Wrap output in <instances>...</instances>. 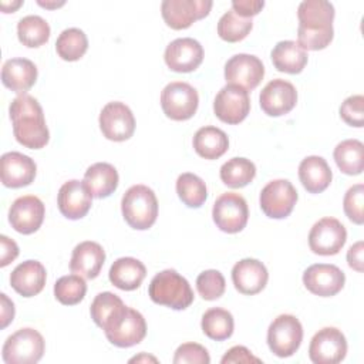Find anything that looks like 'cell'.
Returning a JSON list of instances; mask_svg holds the SVG:
<instances>
[{
  "instance_id": "39",
  "label": "cell",
  "mask_w": 364,
  "mask_h": 364,
  "mask_svg": "<svg viewBox=\"0 0 364 364\" xmlns=\"http://www.w3.org/2000/svg\"><path fill=\"white\" fill-rule=\"evenodd\" d=\"M87 293V284L80 274H67L60 277L54 284L55 299L65 306L78 304Z\"/></svg>"
},
{
  "instance_id": "41",
  "label": "cell",
  "mask_w": 364,
  "mask_h": 364,
  "mask_svg": "<svg viewBox=\"0 0 364 364\" xmlns=\"http://www.w3.org/2000/svg\"><path fill=\"white\" fill-rule=\"evenodd\" d=\"M196 289L198 293L202 296L203 300H216L223 296L226 289V282L223 274L219 270L210 269L202 272L196 279Z\"/></svg>"
},
{
  "instance_id": "33",
  "label": "cell",
  "mask_w": 364,
  "mask_h": 364,
  "mask_svg": "<svg viewBox=\"0 0 364 364\" xmlns=\"http://www.w3.org/2000/svg\"><path fill=\"white\" fill-rule=\"evenodd\" d=\"M202 331L205 336L215 341L228 340L233 334L235 321L233 316L220 307H213L205 311L202 316Z\"/></svg>"
},
{
  "instance_id": "48",
  "label": "cell",
  "mask_w": 364,
  "mask_h": 364,
  "mask_svg": "<svg viewBox=\"0 0 364 364\" xmlns=\"http://www.w3.org/2000/svg\"><path fill=\"white\" fill-rule=\"evenodd\" d=\"M363 242L354 243L347 252L348 266L357 272H363Z\"/></svg>"
},
{
  "instance_id": "8",
  "label": "cell",
  "mask_w": 364,
  "mask_h": 364,
  "mask_svg": "<svg viewBox=\"0 0 364 364\" xmlns=\"http://www.w3.org/2000/svg\"><path fill=\"white\" fill-rule=\"evenodd\" d=\"M199 104L198 91L188 82L173 81L161 92L164 114L173 121H185L195 115Z\"/></svg>"
},
{
  "instance_id": "10",
  "label": "cell",
  "mask_w": 364,
  "mask_h": 364,
  "mask_svg": "<svg viewBox=\"0 0 364 364\" xmlns=\"http://www.w3.org/2000/svg\"><path fill=\"white\" fill-rule=\"evenodd\" d=\"M259 202L266 216L284 219L291 213L297 202V191L287 179H274L262 189Z\"/></svg>"
},
{
  "instance_id": "7",
  "label": "cell",
  "mask_w": 364,
  "mask_h": 364,
  "mask_svg": "<svg viewBox=\"0 0 364 364\" xmlns=\"http://www.w3.org/2000/svg\"><path fill=\"white\" fill-rule=\"evenodd\" d=\"M303 341V327L291 314L277 316L267 328V346L277 357L293 355Z\"/></svg>"
},
{
  "instance_id": "49",
  "label": "cell",
  "mask_w": 364,
  "mask_h": 364,
  "mask_svg": "<svg viewBox=\"0 0 364 364\" xmlns=\"http://www.w3.org/2000/svg\"><path fill=\"white\" fill-rule=\"evenodd\" d=\"M1 327H7V324L10 321H13L14 317V304L11 300H9V297L1 293Z\"/></svg>"
},
{
  "instance_id": "6",
  "label": "cell",
  "mask_w": 364,
  "mask_h": 364,
  "mask_svg": "<svg viewBox=\"0 0 364 364\" xmlns=\"http://www.w3.org/2000/svg\"><path fill=\"white\" fill-rule=\"evenodd\" d=\"M334 6L326 0H304L299 4L297 17L300 36H316V37H333V20Z\"/></svg>"
},
{
  "instance_id": "13",
  "label": "cell",
  "mask_w": 364,
  "mask_h": 364,
  "mask_svg": "<svg viewBox=\"0 0 364 364\" xmlns=\"http://www.w3.org/2000/svg\"><path fill=\"white\" fill-rule=\"evenodd\" d=\"M210 0H164L162 18L173 30L191 27L196 20L206 17L212 9Z\"/></svg>"
},
{
  "instance_id": "1",
  "label": "cell",
  "mask_w": 364,
  "mask_h": 364,
  "mask_svg": "<svg viewBox=\"0 0 364 364\" xmlns=\"http://www.w3.org/2000/svg\"><path fill=\"white\" fill-rule=\"evenodd\" d=\"M9 112L13 134L18 144L30 149H40L47 145L50 132L46 125L43 108L34 97L20 94L11 101Z\"/></svg>"
},
{
  "instance_id": "27",
  "label": "cell",
  "mask_w": 364,
  "mask_h": 364,
  "mask_svg": "<svg viewBox=\"0 0 364 364\" xmlns=\"http://www.w3.org/2000/svg\"><path fill=\"white\" fill-rule=\"evenodd\" d=\"M299 178L307 192L320 193L328 188L333 173L324 158L311 155L300 162Z\"/></svg>"
},
{
  "instance_id": "37",
  "label": "cell",
  "mask_w": 364,
  "mask_h": 364,
  "mask_svg": "<svg viewBox=\"0 0 364 364\" xmlns=\"http://www.w3.org/2000/svg\"><path fill=\"white\" fill-rule=\"evenodd\" d=\"M176 193L188 208H200L208 198L205 182L191 172H185L178 176Z\"/></svg>"
},
{
  "instance_id": "40",
  "label": "cell",
  "mask_w": 364,
  "mask_h": 364,
  "mask_svg": "<svg viewBox=\"0 0 364 364\" xmlns=\"http://www.w3.org/2000/svg\"><path fill=\"white\" fill-rule=\"evenodd\" d=\"M124 306V301L117 294L111 291L98 293L90 307L91 318L100 328H104L105 324L114 317V314Z\"/></svg>"
},
{
  "instance_id": "30",
  "label": "cell",
  "mask_w": 364,
  "mask_h": 364,
  "mask_svg": "<svg viewBox=\"0 0 364 364\" xmlns=\"http://www.w3.org/2000/svg\"><path fill=\"white\" fill-rule=\"evenodd\" d=\"M118 172L108 162H97L84 173V182L94 198H108L118 186Z\"/></svg>"
},
{
  "instance_id": "9",
  "label": "cell",
  "mask_w": 364,
  "mask_h": 364,
  "mask_svg": "<svg viewBox=\"0 0 364 364\" xmlns=\"http://www.w3.org/2000/svg\"><path fill=\"white\" fill-rule=\"evenodd\" d=\"M212 218L216 226L226 233L240 232L249 218V209L245 198L235 192L222 193L213 203Z\"/></svg>"
},
{
  "instance_id": "22",
  "label": "cell",
  "mask_w": 364,
  "mask_h": 364,
  "mask_svg": "<svg viewBox=\"0 0 364 364\" xmlns=\"http://www.w3.org/2000/svg\"><path fill=\"white\" fill-rule=\"evenodd\" d=\"M267 279V269L257 259H242L232 269V282L242 294L253 296L260 293L266 287Z\"/></svg>"
},
{
  "instance_id": "35",
  "label": "cell",
  "mask_w": 364,
  "mask_h": 364,
  "mask_svg": "<svg viewBox=\"0 0 364 364\" xmlns=\"http://www.w3.org/2000/svg\"><path fill=\"white\" fill-rule=\"evenodd\" d=\"M220 179L229 188H243L256 176V166L250 159L232 158L220 166Z\"/></svg>"
},
{
  "instance_id": "24",
  "label": "cell",
  "mask_w": 364,
  "mask_h": 364,
  "mask_svg": "<svg viewBox=\"0 0 364 364\" xmlns=\"http://www.w3.org/2000/svg\"><path fill=\"white\" fill-rule=\"evenodd\" d=\"M105 262V252L102 246L92 240L78 243L71 255L70 270L84 279H95Z\"/></svg>"
},
{
  "instance_id": "45",
  "label": "cell",
  "mask_w": 364,
  "mask_h": 364,
  "mask_svg": "<svg viewBox=\"0 0 364 364\" xmlns=\"http://www.w3.org/2000/svg\"><path fill=\"white\" fill-rule=\"evenodd\" d=\"M222 364H230V363H260V358L255 357L250 350H247L243 346H235L229 348L225 355L220 360Z\"/></svg>"
},
{
  "instance_id": "31",
  "label": "cell",
  "mask_w": 364,
  "mask_h": 364,
  "mask_svg": "<svg viewBox=\"0 0 364 364\" xmlns=\"http://www.w3.org/2000/svg\"><path fill=\"white\" fill-rule=\"evenodd\" d=\"M229 148L228 135L216 127H202L193 135V149L205 159H218Z\"/></svg>"
},
{
  "instance_id": "23",
  "label": "cell",
  "mask_w": 364,
  "mask_h": 364,
  "mask_svg": "<svg viewBox=\"0 0 364 364\" xmlns=\"http://www.w3.org/2000/svg\"><path fill=\"white\" fill-rule=\"evenodd\" d=\"M36 162L21 152H6L1 155V182L7 188H23L36 178Z\"/></svg>"
},
{
  "instance_id": "11",
  "label": "cell",
  "mask_w": 364,
  "mask_h": 364,
  "mask_svg": "<svg viewBox=\"0 0 364 364\" xmlns=\"http://www.w3.org/2000/svg\"><path fill=\"white\" fill-rule=\"evenodd\" d=\"M347 240L344 225L336 218H323L313 225L309 233L310 250L320 256L337 255Z\"/></svg>"
},
{
  "instance_id": "19",
  "label": "cell",
  "mask_w": 364,
  "mask_h": 364,
  "mask_svg": "<svg viewBox=\"0 0 364 364\" xmlns=\"http://www.w3.org/2000/svg\"><path fill=\"white\" fill-rule=\"evenodd\" d=\"M259 102L264 114L269 117H280L289 114L296 107L297 91L291 82L276 78L263 87Z\"/></svg>"
},
{
  "instance_id": "26",
  "label": "cell",
  "mask_w": 364,
  "mask_h": 364,
  "mask_svg": "<svg viewBox=\"0 0 364 364\" xmlns=\"http://www.w3.org/2000/svg\"><path fill=\"white\" fill-rule=\"evenodd\" d=\"M37 80V67L27 58H10L3 64L1 82L14 92L26 94Z\"/></svg>"
},
{
  "instance_id": "18",
  "label": "cell",
  "mask_w": 364,
  "mask_h": 364,
  "mask_svg": "<svg viewBox=\"0 0 364 364\" xmlns=\"http://www.w3.org/2000/svg\"><path fill=\"white\" fill-rule=\"evenodd\" d=\"M346 283L343 270L334 264L317 263L309 266L303 273V284L306 289L320 297L336 296Z\"/></svg>"
},
{
  "instance_id": "20",
  "label": "cell",
  "mask_w": 364,
  "mask_h": 364,
  "mask_svg": "<svg viewBox=\"0 0 364 364\" xmlns=\"http://www.w3.org/2000/svg\"><path fill=\"white\" fill-rule=\"evenodd\" d=\"M164 58L172 71L191 73L200 65L203 60V48L195 38H176L166 46Z\"/></svg>"
},
{
  "instance_id": "38",
  "label": "cell",
  "mask_w": 364,
  "mask_h": 364,
  "mask_svg": "<svg viewBox=\"0 0 364 364\" xmlns=\"http://www.w3.org/2000/svg\"><path fill=\"white\" fill-rule=\"evenodd\" d=\"M252 27V18L240 17L233 10H229L218 21V34L228 43H237L250 33Z\"/></svg>"
},
{
  "instance_id": "46",
  "label": "cell",
  "mask_w": 364,
  "mask_h": 364,
  "mask_svg": "<svg viewBox=\"0 0 364 364\" xmlns=\"http://www.w3.org/2000/svg\"><path fill=\"white\" fill-rule=\"evenodd\" d=\"M263 7H264L263 0H233L232 1V10L245 18H250L252 16H256Z\"/></svg>"
},
{
  "instance_id": "14",
  "label": "cell",
  "mask_w": 364,
  "mask_h": 364,
  "mask_svg": "<svg viewBox=\"0 0 364 364\" xmlns=\"http://www.w3.org/2000/svg\"><path fill=\"white\" fill-rule=\"evenodd\" d=\"M98 121L102 135L109 141L122 142L134 135L135 118L129 107L124 102H108L101 109Z\"/></svg>"
},
{
  "instance_id": "12",
  "label": "cell",
  "mask_w": 364,
  "mask_h": 364,
  "mask_svg": "<svg viewBox=\"0 0 364 364\" xmlns=\"http://www.w3.org/2000/svg\"><path fill=\"white\" fill-rule=\"evenodd\" d=\"M347 354V340L336 327L318 330L309 346V357L314 364H337Z\"/></svg>"
},
{
  "instance_id": "32",
  "label": "cell",
  "mask_w": 364,
  "mask_h": 364,
  "mask_svg": "<svg viewBox=\"0 0 364 364\" xmlns=\"http://www.w3.org/2000/svg\"><path fill=\"white\" fill-rule=\"evenodd\" d=\"M334 161L346 175H360L364 168V145L358 139H344L334 148Z\"/></svg>"
},
{
  "instance_id": "51",
  "label": "cell",
  "mask_w": 364,
  "mask_h": 364,
  "mask_svg": "<svg viewBox=\"0 0 364 364\" xmlns=\"http://www.w3.org/2000/svg\"><path fill=\"white\" fill-rule=\"evenodd\" d=\"M37 3L46 9H55V7H60L64 4V1H41V0H38Z\"/></svg>"
},
{
  "instance_id": "16",
  "label": "cell",
  "mask_w": 364,
  "mask_h": 364,
  "mask_svg": "<svg viewBox=\"0 0 364 364\" xmlns=\"http://www.w3.org/2000/svg\"><path fill=\"white\" fill-rule=\"evenodd\" d=\"M215 115L226 124L242 122L250 111V98L246 90L228 84L216 94L213 101Z\"/></svg>"
},
{
  "instance_id": "15",
  "label": "cell",
  "mask_w": 364,
  "mask_h": 364,
  "mask_svg": "<svg viewBox=\"0 0 364 364\" xmlns=\"http://www.w3.org/2000/svg\"><path fill=\"white\" fill-rule=\"evenodd\" d=\"M264 75L262 60L252 54H236L225 64V80L228 84L242 87L249 91L256 88Z\"/></svg>"
},
{
  "instance_id": "21",
  "label": "cell",
  "mask_w": 364,
  "mask_h": 364,
  "mask_svg": "<svg viewBox=\"0 0 364 364\" xmlns=\"http://www.w3.org/2000/svg\"><path fill=\"white\" fill-rule=\"evenodd\" d=\"M57 203L63 216L77 220L84 218L91 209L92 195L84 181L71 179L60 188Z\"/></svg>"
},
{
  "instance_id": "3",
  "label": "cell",
  "mask_w": 364,
  "mask_h": 364,
  "mask_svg": "<svg viewBox=\"0 0 364 364\" xmlns=\"http://www.w3.org/2000/svg\"><path fill=\"white\" fill-rule=\"evenodd\" d=\"M121 210L125 222L136 230L149 229L158 216V199L145 185L131 186L122 196Z\"/></svg>"
},
{
  "instance_id": "50",
  "label": "cell",
  "mask_w": 364,
  "mask_h": 364,
  "mask_svg": "<svg viewBox=\"0 0 364 364\" xmlns=\"http://www.w3.org/2000/svg\"><path fill=\"white\" fill-rule=\"evenodd\" d=\"M23 4L21 0H17V1H11V3H7V1H0V6L3 9L4 13H13L16 9H18L20 6Z\"/></svg>"
},
{
  "instance_id": "52",
  "label": "cell",
  "mask_w": 364,
  "mask_h": 364,
  "mask_svg": "<svg viewBox=\"0 0 364 364\" xmlns=\"http://www.w3.org/2000/svg\"><path fill=\"white\" fill-rule=\"evenodd\" d=\"M139 360H154V361H156L154 357H146V355H141V357H134V358H131L129 361L132 363V361H139Z\"/></svg>"
},
{
  "instance_id": "2",
  "label": "cell",
  "mask_w": 364,
  "mask_h": 364,
  "mask_svg": "<svg viewBox=\"0 0 364 364\" xmlns=\"http://www.w3.org/2000/svg\"><path fill=\"white\" fill-rule=\"evenodd\" d=\"M148 293L154 303L173 310H183L193 301L189 282L173 269L156 273L149 283Z\"/></svg>"
},
{
  "instance_id": "4",
  "label": "cell",
  "mask_w": 364,
  "mask_h": 364,
  "mask_svg": "<svg viewBox=\"0 0 364 364\" xmlns=\"http://www.w3.org/2000/svg\"><path fill=\"white\" fill-rule=\"evenodd\" d=\"M102 330L111 344L127 348L139 344L145 338L146 323L139 311L124 306Z\"/></svg>"
},
{
  "instance_id": "34",
  "label": "cell",
  "mask_w": 364,
  "mask_h": 364,
  "mask_svg": "<svg viewBox=\"0 0 364 364\" xmlns=\"http://www.w3.org/2000/svg\"><path fill=\"white\" fill-rule=\"evenodd\" d=\"M17 37L18 41L30 48H37L46 44L50 38L48 23L36 14L26 16L17 23Z\"/></svg>"
},
{
  "instance_id": "5",
  "label": "cell",
  "mask_w": 364,
  "mask_h": 364,
  "mask_svg": "<svg viewBox=\"0 0 364 364\" xmlns=\"http://www.w3.org/2000/svg\"><path fill=\"white\" fill-rule=\"evenodd\" d=\"M44 354L43 336L30 327L13 333L3 344L1 355L6 364H36Z\"/></svg>"
},
{
  "instance_id": "29",
  "label": "cell",
  "mask_w": 364,
  "mask_h": 364,
  "mask_svg": "<svg viewBox=\"0 0 364 364\" xmlns=\"http://www.w3.org/2000/svg\"><path fill=\"white\" fill-rule=\"evenodd\" d=\"M272 61L277 71L299 74L307 64V53L293 40L279 41L272 50Z\"/></svg>"
},
{
  "instance_id": "17",
  "label": "cell",
  "mask_w": 364,
  "mask_h": 364,
  "mask_svg": "<svg viewBox=\"0 0 364 364\" xmlns=\"http://www.w3.org/2000/svg\"><path fill=\"white\" fill-rule=\"evenodd\" d=\"M46 208L40 198L24 195L17 198L9 210V222L11 228L23 235L37 232L44 220Z\"/></svg>"
},
{
  "instance_id": "43",
  "label": "cell",
  "mask_w": 364,
  "mask_h": 364,
  "mask_svg": "<svg viewBox=\"0 0 364 364\" xmlns=\"http://www.w3.org/2000/svg\"><path fill=\"white\" fill-rule=\"evenodd\" d=\"M175 364H209L210 357L208 350L198 343L181 344L173 355Z\"/></svg>"
},
{
  "instance_id": "44",
  "label": "cell",
  "mask_w": 364,
  "mask_h": 364,
  "mask_svg": "<svg viewBox=\"0 0 364 364\" xmlns=\"http://www.w3.org/2000/svg\"><path fill=\"white\" fill-rule=\"evenodd\" d=\"M340 117L347 125L361 128L364 125V97L351 95L346 98L340 107Z\"/></svg>"
},
{
  "instance_id": "28",
  "label": "cell",
  "mask_w": 364,
  "mask_h": 364,
  "mask_svg": "<svg viewBox=\"0 0 364 364\" xmlns=\"http://www.w3.org/2000/svg\"><path fill=\"white\" fill-rule=\"evenodd\" d=\"M146 276V267L135 257H119L109 267V282L125 291L135 290Z\"/></svg>"
},
{
  "instance_id": "42",
  "label": "cell",
  "mask_w": 364,
  "mask_h": 364,
  "mask_svg": "<svg viewBox=\"0 0 364 364\" xmlns=\"http://www.w3.org/2000/svg\"><path fill=\"white\" fill-rule=\"evenodd\" d=\"M363 206H364V185L363 183L353 185L344 195L343 208L347 218L355 225H363L364 222Z\"/></svg>"
},
{
  "instance_id": "25",
  "label": "cell",
  "mask_w": 364,
  "mask_h": 364,
  "mask_svg": "<svg viewBox=\"0 0 364 364\" xmlns=\"http://www.w3.org/2000/svg\"><path fill=\"white\" fill-rule=\"evenodd\" d=\"M46 277V267L40 262L26 260L11 272L10 284L23 297H33L44 289Z\"/></svg>"
},
{
  "instance_id": "47",
  "label": "cell",
  "mask_w": 364,
  "mask_h": 364,
  "mask_svg": "<svg viewBox=\"0 0 364 364\" xmlns=\"http://www.w3.org/2000/svg\"><path fill=\"white\" fill-rule=\"evenodd\" d=\"M0 243H1V259H0V266L4 267L10 262H13L18 256V246L17 243L7 237L6 235L0 236Z\"/></svg>"
},
{
  "instance_id": "36",
  "label": "cell",
  "mask_w": 364,
  "mask_h": 364,
  "mask_svg": "<svg viewBox=\"0 0 364 364\" xmlns=\"http://www.w3.org/2000/svg\"><path fill=\"white\" fill-rule=\"evenodd\" d=\"M88 48V38L85 33L77 27L65 28L60 33L55 41V51L64 61L80 60Z\"/></svg>"
}]
</instances>
